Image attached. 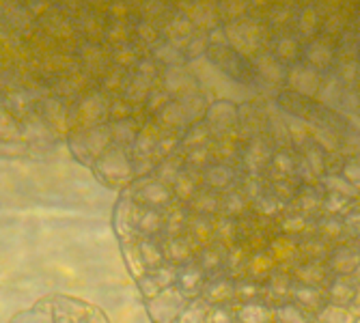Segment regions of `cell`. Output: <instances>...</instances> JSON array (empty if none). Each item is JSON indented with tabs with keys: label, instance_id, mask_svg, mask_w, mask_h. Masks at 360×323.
<instances>
[{
	"label": "cell",
	"instance_id": "obj_58",
	"mask_svg": "<svg viewBox=\"0 0 360 323\" xmlns=\"http://www.w3.org/2000/svg\"><path fill=\"white\" fill-rule=\"evenodd\" d=\"M354 280H356V282L360 284V265H358V270L354 272Z\"/></svg>",
	"mask_w": 360,
	"mask_h": 323
},
{
	"label": "cell",
	"instance_id": "obj_16",
	"mask_svg": "<svg viewBox=\"0 0 360 323\" xmlns=\"http://www.w3.org/2000/svg\"><path fill=\"white\" fill-rule=\"evenodd\" d=\"M201 298L214 308V306H231L236 304V280L229 276H216L207 278Z\"/></svg>",
	"mask_w": 360,
	"mask_h": 323
},
{
	"label": "cell",
	"instance_id": "obj_56",
	"mask_svg": "<svg viewBox=\"0 0 360 323\" xmlns=\"http://www.w3.org/2000/svg\"><path fill=\"white\" fill-rule=\"evenodd\" d=\"M207 41H210V48H224V46H229L226 32H224V24L214 28L212 32H207Z\"/></svg>",
	"mask_w": 360,
	"mask_h": 323
},
{
	"label": "cell",
	"instance_id": "obj_9",
	"mask_svg": "<svg viewBox=\"0 0 360 323\" xmlns=\"http://www.w3.org/2000/svg\"><path fill=\"white\" fill-rule=\"evenodd\" d=\"M291 284H293L291 268H278L276 265L274 274L264 284V289H261V302L270 308H278V306L287 304L289 296H291Z\"/></svg>",
	"mask_w": 360,
	"mask_h": 323
},
{
	"label": "cell",
	"instance_id": "obj_47",
	"mask_svg": "<svg viewBox=\"0 0 360 323\" xmlns=\"http://www.w3.org/2000/svg\"><path fill=\"white\" fill-rule=\"evenodd\" d=\"M274 323H313V317L293 302H287L274 308Z\"/></svg>",
	"mask_w": 360,
	"mask_h": 323
},
{
	"label": "cell",
	"instance_id": "obj_20",
	"mask_svg": "<svg viewBox=\"0 0 360 323\" xmlns=\"http://www.w3.org/2000/svg\"><path fill=\"white\" fill-rule=\"evenodd\" d=\"M302 41L296 37V32L293 30H287V32H276L274 35V41H272V54L285 62L287 67H291V65H296L302 60Z\"/></svg>",
	"mask_w": 360,
	"mask_h": 323
},
{
	"label": "cell",
	"instance_id": "obj_24",
	"mask_svg": "<svg viewBox=\"0 0 360 323\" xmlns=\"http://www.w3.org/2000/svg\"><path fill=\"white\" fill-rule=\"evenodd\" d=\"M343 93H345V86H343V82L337 78L335 72L323 74L321 84H319V91H317V97H315V102H317L319 106H323L326 110L339 112V106H341V100H343Z\"/></svg>",
	"mask_w": 360,
	"mask_h": 323
},
{
	"label": "cell",
	"instance_id": "obj_29",
	"mask_svg": "<svg viewBox=\"0 0 360 323\" xmlns=\"http://www.w3.org/2000/svg\"><path fill=\"white\" fill-rule=\"evenodd\" d=\"M360 284L354 280V276H333V280L326 286V298H328V304L335 306H343L347 308L349 302L354 300V294Z\"/></svg>",
	"mask_w": 360,
	"mask_h": 323
},
{
	"label": "cell",
	"instance_id": "obj_32",
	"mask_svg": "<svg viewBox=\"0 0 360 323\" xmlns=\"http://www.w3.org/2000/svg\"><path fill=\"white\" fill-rule=\"evenodd\" d=\"M236 323H274V308L266 306L264 302L250 304H233Z\"/></svg>",
	"mask_w": 360,
	"mask_h": 323
},
{
	"label": "cell",
	"instance_id": "obj_23",
	"mask_svg": "<svg viewBox=\"0 0 360 323\" xmlns=\"http://www.w3.org/2000/svg\"><path fill=\"white\" fill-rule=\"evenodd\" d=\"M323 197H326V192H323L321 183L319 185H302L300 192H298V197L293 199V203L287 209L304 213L309 218H319L321 216Z\"/></svg>",
	"mask_w": 360,
	"mask_h": 323
},
{
	"label": "cell",
	"instance_id": "obj_1",
	"mask_svg": "<svg viewBox=\"0 0 360 323\" xmlns=\"http://www.w3.org/2000/svg\"><path fill=\"white\" fill-rule=\"evenodd\" d=\"M224 32L229 39V48H233L238 54H242L250 60L261 52L272 50L274 30L264 20L244 18L240 22L224 24Z\"/></svg>",
	"mask_w": 360,
	"mask_h": 323
},
{
	"label": "cell",
	"instance_id": "obj_8",
	"mask_svg": "<svg viewBox=\"0 0 360 323\" xmlns=\"http://www.w3.org/2000/svg\"><path fill=\"white\" fill-rule=\"evenodd\" d=\"M302 60L311 65L313 70H317L319 74H330L337 62V44L319 35L317 39L304 46Z\"/></svg>",
	"mask_w": 360,
	"mask_h": 323
},
{
	"label": "cell",
	"instance_id": "obj_39",
	"mask_svg": "<svg viewBox=\"0 0 360 323\" xmlns=\"http://www.w3.org/2000/svg\"><path fill=\"white\" fill-rule=\"evenodd\" d=\"M285 121H287V132H289V140H291V149L293 151H302L309 143H311V125L298 117H291L285 112Z\"/></svg>",
	"mask_w": 360,
	"mask_h": 323
},
{
	"label": "cell",
	"instance_id": "obj_62",
	"mask_svg": "<svg viewBox=\"0 0 360 323\" xmlns=\"http://www.w3.org/2000/svg\"><path fill=\"white\" fill-rule=\"evenodd\" d=\"M313 323H315V321H313Z\"/></svg>",
	"mask_w": 360,
	"mask_h": 323
},
{
	"label": "cell",
	"instance_id": "obj_33",
	"mask_svg": "<svg viewBox=\"0 0 360 323\" xmlns=\"http://www.w3.org/2000/svg\"><path fill=\"white\" fill-rule=\"evenodd\" d=\"M274 270H276V263H274V258L268 254V250H264V252H252L250 258H248L246 278L248 280H255L259 284H266L270 280V276L274 274Z\"/></svg>",
	"mask_w": 360,
	"mask_h": 323
},
{
	"label": "cell",
	"instance_id": "obj_31",
	"mask_svg": "<svg viewBox=\"0 0 360 323\" xmlns=\"http://www.w3.org/2000/svg\"><path fill=\"white\" fill-rule=\"evenodd\" d=\"M248 211H250V203L244 197V192L240 190V185H236V187H231V190H226V192L220 194V216L240 220Z\"/></svg>",
	"mask_w": 360,
	"mask_h": 323
},
{
	"label": "cell",
	"instance_id": "obj_38",
	"mask_svg": "<svg viewBox=\"0 0 360 323\" xmlns=\"http://www.w3.org/2000/svg\"><path fill=\"white\" fill-rule=\"evenodd\" d=\"M250 252L242 246H236L226 252V263H224V276L231 280H242L246 278V268H248Z\"/></svg>",
	"mask_w": 360,
	"mask_h": 323
},
{
	"label": "cell",
	"instance_id": "obj_12",
	"mask_svg": "<svg viewBox=\"0 0 360 323\" xmlns=\"http://www.w3.org/2000/svg\"><path fill=\"white\" fill-rule=\"evenodd\" d=\"M354 231L345 224L343 218H333V216H319L315 220V237L333 244L335 248L347 242H354Z\"/></svg>",
	"mask_w": 360,
	"mask_h": 323
},
{
	"label": "cell",
	"instance_id": "obj_60",
	"mask_svg": "<svg viewBox=\"0 0 360 323\" xmlns=\"http://www.w3.org/2000/svg\"><path fill=\"white\" fill-rule=\"evenodd\" d=\"M358 201H360V185H358Z\"/></svg>",
	"mask_w": 360,
	"mask_h": 323
},
{
	"label": "cell",
	"instance_id": "obj_43",
	"mask_svg": "<svg viewBox=\"0 0 360 323\" xmlns=\"http://www.w3.org/2000/svg\"><path fill=\"white\" fill-rule=\"evenodd\" d=\"M319 183H321L323 192H335L349 201H358V187L352 185L347 179H343L341 175H326V177H321Z\"/></svg>",
	"mask_w": 360,
	"mask_h": 323
},
{
	"label": "cell",
	"instance_id": "obj_41",
	"mask_svg": "<svg viewBox=\"0 0 360 323\" xmlns=\"http://www.w3.org/2000/svg\"><path fill=\"white\" fill-rule=\"evenodd\" d=\"M212 129L207 127V123L205 121H199V123H192L186 132L181 134V147L186 149V151H190V149H196V147H205V145H210L212 143Z\"/></svg>",
	"mask_w": 360,
	"mask_h": 323
},
{
	"label": "cell",
	"instance_id": "obj_45",
	"mask_svg": "<svg viewBox=\"0 0 360 323\" xmlns=\"http://www.w3.org/2000/svg\"><path fill=\"white\" fill-rule=\"evenodd\" d=\"M160 123L169 127V129H181V134L192 125L186 117V112L181 110L179 102H171L165 110L160 112Z\"/></svg>",
	"mask_w": 360,
	"mask_h": 323
},
{
	"label": "cell",
	"instance_id": "obj_36",
	"mask_svg": "<svg viewBox=\"0 0 360 323\" xmlns=\"http://www.w3.org/2000/svg\"><path fill=\"white\" fill-rule=\"evenodd\" d=\"M188 209L190 213H196V216L216 218L220 213V194L210 187H203L196 192V197L188 203Z\"/></svg>",
	"mask_w": 360,
	"mask_h": 323
},
{
	"label": "cell",
	"instance_id": "obj_59",
	"mask_svg": "<svg viewBox=\"0 0 360 323\" xmlns=\"http://www.w3.org/2000/svg\"><path fill=\"white\" fill-rule=\"evenodd\" d=\"M354 244H356V246L360 248V231H358V233L354 235Z\"/></svg>",
	"mask_w": 360,
	"mask_h": 323
},
{
	"label": "cell",
	"instance_id": "obj_53",
	"mask_svg": "<svg viewBox=\"0 0 360 323\" xmlns=\"http://www.w3.org/2000/svg\"><path fill=\"white\" fill-rule=\"evenodd\" d=\"M207 50H210V41H207L205 32H194L192 39L188 41V46L184 48V54H186V58L190 62H194V60H199V58H205Z\"/></svg>",
	"mask_w": 360,
	"mask_h": 323
},
{
	"label": "cell",
	"instance_id": "obj_18",
	"mask_svg": "<svg viewBox=\"0 0 360 323\" xmlns=\"http://www.w3.org/2000/svg\"><path fill=\"white\" fill-rule=\"evenodd\" d=\"M242 171L236 169V166H226V164H214L205 169L203 173V187H210L218 194L226 192V190H231L240 183L242 179Z\"/></svg>",
	"mask_w": 360,
	"mask_h": 323
},
{
	"label": "cell",
	"instance_id": "obj_6",
	"mask_svg": "<svg viewBox=\"0 0 360 323\" xmlns=\"http://www.w3.org/2000/svg\"><path fill=\"white\" fill-rule=\"evenodd\" d=\"M205 123L212 129L214 138L238 134V127H240V104L226 102V100L212 102L210 108H207V114H205Z\"/></svg>",
	"mask_w": 360,
	"mask_h": 323
},
{
	"label": "cell",
	"instance_id": "obj_34",
	"mask_svg": "<svg viewBox=\"0 0 360 323\" xmlns=\"http://www.w3.org/2000/svg\"><path fill=\"white\" fill-rule=\"evenodd\" d=\"M335 246L323 242L315 235L300 239L298 244V263L300 261H328V256L333 254Z\"/></svg>",
	"mask_w": 360,
	"mask_h": 323
},
{
	"label": "cell",
	"instance_id": "obj_42",
	"mask_svg": "<svg viewBox=\"0 0 360 323\" xmlns=\"http://www.w3.org/2000/svg\"><path fill=\"white\" fill-rule=\"evenodd\" d=\"M250 211H255L261 218H270V220H278L285 211L287 205H283L276 197H272L270 192H266L264 197H259L257 201L250 203Z\"/></svg>",
	"mask_w": 360,
	"mask_h": 323
},
{
	"label": "cell",
	"instance_id": "obj_51",
	"mask_svg": "<svg viewBox=\"0 0 360 323\" xmlns=\"http://www.w3.org/2000/svg\"><path fill=\"white\" fill-rule=\"evenodd\" d=\"M212 164H214V157H212L210 145L186 151V166H188V169H194V171L205 173V169L212 166Z\"/></svg>",
	"mask_w": 360,
	"mask_h": 323
},
{
	"label": "cell",
	"instance_id": "obj_46",
	"mask_svg": "<svg viewBox=\"0 0 360 323\" xmlns=\"http://www.w3.org/2000/svg\"><path fill=\"white\" fill-rule=\"evenodd\" d=\"M218 13L222 24H231L248 18V3L246 0H222L218 3Z\"/></svg>",
	"mask_w": 360,
	"mask_h": 323
},
{
	"label": "cell",
	"instance_id": "obj_54",
	"mask_svg": "<svg viewBox=\"0 0 360 323\" xmlns=\"http://www.w3.org/2000/svg\"><path fill=\"white\" fill-rule=\"evenodd\" d=\"M205 323H236V310L231 306H214Z\"/></svg>",
	"mask_w": 360,
	"mask_h": 323
},
{
	"label": "cell",
	"instance_id": "obj_2",
	"mask_svg": "<svg viewBox=\"0 0 360 323\" xmlns=\"http://www.w3.org/2000/svg\"><path fill=\"white\" fill-rule=\"evenodd\" d=\"M205 58L214 65L218 72H222L229 80H233L238 86H242V88H246V91H250V93H255L259 97H270L264 91V86H261V82H259V76L255 72L252 60L238 54L233 48H229V46L210 48Z\"/></svg>",
	"mask_w": 360,
	"mask_h": 323
},
{
	"label": "cell",
	"instance_id": "obj_27",
	"mask_svg": "<svg viewBox=\"0 0 360 323\" xmlns=\"http://www.w3.org/2000/svg\"><path fill=\"white\" fill-rule=\"evenodd\" d=\"M296 166H298V151L293 149H276L272 164L268 169V173L264 175L266 181H274V179H289L296 177Z\"/></svg>",
	"mask_w": 360,
	"mask_h": 323
},
{
	"label": "cell",
	"instance_id": "obj_25",
	"mask_svg": "<svg viewBox=\"0 0 360 323\" xmlns=\"http://www.w3.org/2000/svg\"><path fill=\"white\" fill-rule=\"evenodd\" d=\"M298 244H300V239H296V237L276 235L268 246V254L274 258V263L278 268L293 270V265L298 263Z\"/></svg>",
	"mask_w": 360,
	"mask_h": 323
},
{
	"label": "cell",
	"instance_id": "obj_57",
	"mask_svg": "<svg viewBox=\"0 0 360 323\" xmlns=\"http://www.w3.org/2000/svg\"><path fill=\"white\" fill-rule=\"evenodd\" d=\"M347 310L360 321V286L356 289V294H354V300L349 302V306H347Z\"/></svg>",
	"mask_w": 360,
	"mask_h": 323
},
{
	"label": "cell",
	"instance_id": "obj_21",
	"mask_svg": "<svg viewBox=\"0 0 360 323\" xmlns=\"http://www.w3.org/2000/svg\"><path fill=\"white\" fill-rule=\"evenodd\" d=\"M315 220L317 218H309L304 213L287 209L278 218V233L287 235V237H296V239L311 237V235H315Z\"/></svg>",
	"mask_w": 360,
	"mask_h": 323
},
{
	"label": "cell",
	"instance_id": "obj_48",
	"mask_svg": "<svg viewBox=\"0 0 360 323\" xmlns=\"http://www.w3.org/2000/svg\"><path fill=\"white\" fill-rule=\"evenodd\" d=\"M315 323H358V319L343 306H335V304H326L315 317Z\"/></svg>",
	"mask_w": 360,
	"mask_h": 323
},
{
	"label": "cell",
	"instance_id": "obj_35",
	"mask_svg": "<svg viewBox=\"0 0 360 323\" xmlns=\"http://www.w3.org/2000/svg\"><path fill=\"white\" fill-rule=\"evenodd\" d=\"M199 190H203V173L184 166V171L175 179V192H177V197L184 203H190L196 197V192H199Z\"/></svg>",
	"mask_w": 360,
	"mask_h": 323
},
{
	"label": "cell",
	"instance_id": "obj_44",
	"mask_svg": "<svg viewBox=\"0 0 360 323\" xmlns=\"http://www.w3.org/2000/svg\"><path fill=\"white\" fill-rule=\"evenodd\" d=\"M354 201L341 197V194L335 192H326L323 197V205H321V216H333V218H345L352 209Z\"/></svg>",
	"mask_w": 360,
	"mask_h": 323
},
{
	"label": "cell",
	"instance_id": "obj_49",
	"mask_svg": "<svg viewBox=\"0 0 360 323\" xmlns=\"http://www.w3.org/2000/svg\"><path fill=\"white\" fill-rule=\"evenodd\" d=\"M298 153L304 157V162L309 164V169L313 171V175H315L317 179L326 177V159H328V155H326L313 140H311L302 151H298Z\"/></svg>",
	"mask_w": 360,
	"mask_h": 323
},
{
	"label": "cell",
	"instance_id": "obj_37",
	"mask_svg": "<svg viewBox=\"0 0 360 323\" xmlns=\"http://www.w3.org/2000/svg\"><path fill=\"white\" fill-rule=\"evenodd\" d=\"M214 235H216V244L222 246L224 250L236 248L238 246V220L218 213L214 218Z\"/></svg>",
	"mask_w": 360,
	"mask_h": 323
},
{
	"label": "cell",
	"instance_id": "obj_11",
	"mask_svg": "<svg viewBox=\"0 0 360 323\" xmlns=\"http://www.w3.org/2000/svg\"><path fill=\"white\" fill-rule=\"evenodd\" d=\"M291 278H293V282L326 289L328 282L333 280V272L328 268V261H300L293 265Z\"/></svg>",
	"mask_w": 360,
	"mask_h": 323
},
{
	"label": "cell",
	"instance_id": "obj_3",
	"mask_svg": "<svg viewBox=\"0 0 360 323\" xmlns=\"http://www.w3.org/2000/svg\"><path fill=\"white\" fill-rule=\"evenodd\" d=\"M276 235H281L278 220L261 218L255 211H248L238 220V246L246 248L250 254L268 250Z\"/></svg>",
	"mask_w": 360,
	"mask_h": 323
},
{
	"label": "cell",
	"instance_id": "obj_14",
	"mask_svg": "<svg viewBox=\"0 0 360 323\" xmlns=\"http://www.w3.org/2000/svg\"><path fill=\"white\" fill-rule=\"evenodd\" d=\"M162 82H165V91L169 95H175L177 100H181V97L186 95H192L196 91H201L199 82H196L192 70L188 67V65H181V67H171L165 72V76H162Z\"/></svg>",
	"mask_w": 360,
	"mask_h": 323
},
{
	"label": "cell",
	"instance_id": "obj_28",
	"mask_svg": "<svg viewBox=\"0 0 360 323\" xmlns=\"http://www.w3.org/2000/svg\"><path fill=\"white\" fill-rule=\"evenodd\" d=\"M298 11H300V3H272L266 22L274 30V35L276 32H287V30H293Z\"/></svg>",
	"mask_w": 360,
	"mask_h": 323
},
{
	"label": "cell",
	"instance_id": "obj_10",
	"mask_svg": "<svg viewBox=\"0 0 360 323\" xmlns=\"http://www.w3.org/2000/svg\"><path fill=\"white\" fill-rule=\"evenodd\" d=\"M181 9V13L192 22L196 32H212L214 28L222 26L220 13H218V3H181L175 5Z\"/></svg>",
	"mask_w": 360,
	"mask_h": 323
},
{
	"label": "cell",
	"instance_id": "obj_17",
	"mask_svg": "<svg viewBox=\"0 0 360 323\" xmlns=\"http://www.w3.org/2000/svg\"><path fill=\"white\" fill-rule=\"evenodd\" d=\"M289 302H293L296 306H300L302 310H307L311 317H315L326 304H328V298H326V289L293 282V284H291Z\"/></svg>",
	"mask_w": 360,
	"mask_h": 323
},
{
	"label": "cell",
	"instance_id": "obj_52",
	"mask_svg": "<svg viewBox=\"0 0 360 323\" xmlns=\"http://www.w3.org/2000/svg\"><path fill=\"white\" fill-rule=\"evenodd\" d=\"M210 310H212V306H210L203 298H196V300H192L190 306L181 312L179 323H205Z\"/></svg>",
	"mask_w": 360,
	"mask_h": 323
},
{
	"label": "cell",
	"instance_id": "obj_5",
	"mask_svg": "<svg viewBox=\"0 0 360 323\" xmlns=\"http://www.w3.org/2000/svg\"><path fill=\"white\" fill-rule=\"evenodd\" d=\"M252 65H255V72H257V76H259L261 86H264V91H266L270 97H274L281 88H285L289 67L272 54V50L257 54V56L252 58Z\"/></svg>",
	"mask_w": 360,
	"mask_h": 323
},
{
	"label": "cell",
	"instance_id": "obj_19",
	"mask_svg": "<svg viewBox=\"0 0 360 323\" xmlns=\"http://www.w3.org/2000/svg\"><path fill=\"white\" fill-rule=\"evenodd\" d=\"M360 265V248L354 242L341 244L328 256V268L333 276H354Z\"/></svg>",
	"mask_w": 360,
	"mask_h": 323
},
{
	"label": "cell",
	"instance_id": "obj_22",
	"mask_svg": "<svg viewBox=\"0 0 360 323\" xmlns=\"http://www.w3.org/2000/svg\"><path fill=\"white\" fill-rule=\"evenodd\" d=\"M186 235H188L190 244L196 248V252H201L203 248L214 246V244H216V235H214V218L190 213Z\"/></svg>",
	"mask_w": 360,
	"mask_h": 323
},
{
	"label": "cell",
	"instance_id": "obj_55",
	"mask_svg": "<svg viewBox=\"0 0 360 323\" xmlns=\"http://www.w3.org/2000/svg\"><path fill=\"white\" fill-rule=\"evenodd\" d=\"M341 177L347 179L352 185H360V162L356 157H347L345 164H343V171H341Z\"/></svg>",
	"mask_w": 360,
	"mask_h": 323
},
{
	"label": "cell",
	"instance_id": "obj_50",
	"mask_svg": "<svg viewBox=\"0 0 360 323\" xmlns=\"http://www.w3.org/2000/svg\"><path fill=\"white\" fill-rule=\"evenodd\" d=\"M261 289H264V284H259L255 280H248V278L236 280V304L259 302L261 300Z\"/></svg>",
	"mask_w": 360,
	"mask_h": 323
},
{
	"label": "cell",
	"instance_id": "obj_4",
	"mask_svg": "<svg viewBox=\"0 0 360 323\" xmlns=\"http://www.w3.org/2000/svg\"><path fill=\"white\" fill-rule=\"evenodd\" d=\"M274 151L276 147L268 136H257L248 140L242 149V164H240L242 173L250 177H264L272 164Z\"/></svg>",
	"mask_w": 360,
	"mask_h": 323
},
{
	"label": "cell",
	"instance_id": "obj_40",
	"mask_svg": "<svg viewBox=\"0 0 360 323\" xmlns=\"http://www.w3.org/2000/svg\"><path fill=\"white\" fill-rule=\"evenodd\" d=\"M268 183V192L272 197H276L283 205H291L293 199L298 197V192L302 187V183L296 177H289V179H274V181H266Z\"/></svg>",
	"mask_w": 360,
	"mask_h": 323
},
{
	"label": "cell",
	"instance_id": "obj_30",
	"mask_svg": "<svg viewBox=\"0 0 360 323\" xmlns=\"http://www.w3.org/2000/svg\"><path fill=\"white\" fill-rule=\"evenodd\" d=\"M226 252L222 246L214 244L210 248H203L199 254H196V265H199L207 278H216V276H224V263H226Z\"/></svg>",
	"mask_w": 360,
	"mask_h": 323
},
{
	"label": "cell",
	"instance_id": "obj_7",
	"mask_svg": "<svg viewBox=\"0 0 360 323\" xmlns=\"http://www.w3.org/2000/svg\"><path fill=\"white\" fill-rule=\"evenodd\" d=\"M321 78H323V74H319L317 70L311 67V65L300 60V62L291 65V67H289L285 88L300 95V97H307V100H315L319 84H321Z\"/></svg>",
	"mask_w": 360,
	"mask_h": 323
},
{
	"label": "cell",
	"instance_id": "obj_15",
	"mask_svg": "<svg viewBox=\"0 0 360 323\" xmlns=\"http://www.w3.org/2000/svg\"><path fill=\"white\" fill-rule=\"evenodd\" d=\"M321 22L323 20L315 3H300V11H298L296 24H293V32H296V37L302 41V46H307L309 41L321 35Z\"/></svg>",
	"mask_w": 360,
	"mask_h": 323
},
{
	"label": "cell",
	"instance_id": "obj_13",
	"mask_svg": "<svg viewBox=\"0 0 360 323\" xmlns=\"http://www.w3.org/2000/svg\"><path fill=\"white\" fill-rule=\"evenodd\" d=\"M242 149H244V143H242L240 134L212 138V143H210V151H212V157L216 164H226V166H236V169H240V164H242Z\"/></svg>",
	"mask_w": 360,
	"mask_h": 323
},
{
	"label": "cell",
	"instance_id": "obj_61",
	"mask_svg": "<svg viewBox=\"0 0 360 323\" xmlns=\"http://www.w3.org/2000/svg\"><path fill=\"white\" fill-rule=\"evenodd\" d=\"M356 159H358V162H360V153H358V155H356Z\"/></svg>",
	"mask_w": 360,
	"mask_h": 323
},
{
	"label": "cell",
	"instance_id": "obj_26",
	"mask_svg": "<svg viewBox=\"0 0 360 323\" xmlns=\"http://www.w3.org/2000/svg\"><path fill=\"white\" fill-rule=\"evenodd\" d=\"M177 282H179V289H181L184 296L196 300V298H201V294H203L207 276L199 265H196V261H192L188 265H181V270L177 272Z\"/></svg>",
	"mask_w": 360,
	"mask_h": 323
}]
</instances>
